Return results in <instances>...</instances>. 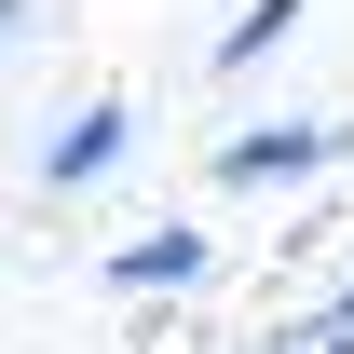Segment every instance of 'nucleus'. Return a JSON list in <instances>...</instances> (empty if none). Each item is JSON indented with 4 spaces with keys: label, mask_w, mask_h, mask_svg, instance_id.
<instances>
[{
    "label": "nucleus",
    "mask_w": 354,
    "mask_h": 354,
    "mask_svg": "<svg viewBox=\"0 0 354 354\" xmlns=\"http://www.w3.org/2000/svg\"><path fill=\"white\" fill-rule=\"evenodd\" d=\"M300 14H313V0H245V14H232V28H218V68H259V55L286 41Z\"/></svg>",
    "instance_id": "nucleus-4"
},
{
    "label": "nucleus",
    "mask_w": 354,
    "mask_h": 354,
    "mask_svg": "<svg viewBox=\"0 0 354 354\" xmlns=\"http://www.w3.org/2000/svg\"><path fill=\"white\" fill-rule=\"evenodd\" d=\"M300 354H354V327H327V313H313V341H300Z\"/></svg>",
    "instance_id": "nucleus-5"
},
{
    "label": "nucleus",
    "mask_w": 354,
    "mask_h": 354,
    "mask_svg": "<svg viewBox=\"0 0 354 354\" xmlns=\"http://www.w3.org/2000/svg\"><path fill=\"white\" fill-rule=\"evenodd\" d=\"M191 272H205V232H150L109 259V286H191Z\"/></svg>",
    "instance_id": "nucleus-3"
},
{
    "label": "nucleus",
    "mask_w": 354,
    "mask_h": 354,
    "mask_svg": "<svg viewBox=\"0 0 354 354\" xmlns=\"http://www.w3.org/2000/svg\"><path fill=\"white\" fill-rule=\"evenodd\" d=\"M327 327H354V286H341V300H327Z\"/></svg>",
    "instance_id": "nucleus-6"
},
{
    "label": "nucleus",
    "mask_w": 354,
    "mask_h": 354,
    "mask_svg": "<svg viewBox=\"0 0 354 354\" xmlns=\"http://www.w3.org/2000/svg\"><path fill=\"white\" fill-rule=\"evenodd\" d=\"M123 150H136V109H123V95H95L82 123H68V136L41 150V191H95V177L123 164Z\"/></svg>",
    "instance_id": "nucleus-2"
},
{
    "label": "nucleus",
    "mask_w": 354,
    "mask_h": 354,
    "mask_svg": "<svg viewBox=\"0 0 354 354\" xmlns=\"http://www.w3.org/2000/svg\"><path fill=\"white\" fill-rule=\"evenodd\" d=\"M14 14H28V0H0V28H14Z\"/></svg>",
    "instance_id": "nucleus-7"
},
{
    "label": "nucleus",
    "mask_w": 354,
    "mask_h": 354,
    "mask_svg": "<svg viewBox=\"0 0 354 354\" xmlns=\"http://www.w3.org/2000/svg\"><path fill=\"white\" fill-rule=\"evenodd\" d=\"M313 164H341V123H259V136L218 150L232 191H286V177H313Z\"/></svg>",
    "instance_id": "nucleus-1"
}]
</instances>
